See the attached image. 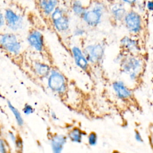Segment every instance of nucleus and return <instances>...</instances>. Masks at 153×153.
<instances>
[{"instance_id": "1", "label": "nucleus", "mask_w": 153, "mask_h": 153, "mask_svg": "<svg viewBox=\"0 0 153 153\" xmlns=\"http://www.w3.org/2000/svg\"><path fill=\"white\" fill-rule=\"evenodd\" d=\"M105 8L103 0H96L90 9H87L81 19L87 25L96 27L101 23Z\"/></svg>"}, {"instance_id": "2", "label": "nucleus", "mask_w": 153, "mask_h": 153, "mask_svg": "<svg viewBox=\"0 0 153 153\" xmlns=\"http://www.w3.org/2000/svg\"><path fill=\"white\" fill-rule=\"evenodd\" d=\"M47 84L49 88L53 92L61 94L64 93L67 88L66 78L59 71L53 69L48 76Z\"/></svg>"}, {"instance_id": "3", "label": "nucleus", "mask_w": 153, "mask_h": 153, "mask_svg": "<svg viewBox=\"0 0 153 153\" xmlns=\"http://www.w3.org/2000/svg\"><path fill=\"white\" fill-rule=\"evenodd\" d=\"M54 28L59 32H64L69 27L70 20L65 10L57 6L50 16Z\"/></svg>"}, {"instance_id": "4", "label": "nucleus", "mask_w": 153, "mask_h": 153, "mask_svg": "<svg viewBox=\"0 0 153 153\" xmlns=\"http://www.w3.org/2000/svg\"><path fill=\"white\" fill-rule=\"evenodd\" d=\"M121 68L123 72L127 74L131 80H134L141 71L142 62L135 57H124L121 60Z\"/></svg>"}, {"instance_id": "5", "label": "nucleus", "mask_w": 153, "mask_h": 153, "mask_svg": "<svg viewBox=\"0 0 153 153\" xmlns=\"http://www.w3.org/2000/svg\"><path fill=\"white\" fill-rule=\"evenodd\" d=\"M5 25L13 31H17L24 27V19L22 15L17 13L13 9L7 8L4 13Z\"/></svg>"}, {"instance_id": "6", "label": "nucleus", "mask_w": 153, "mask_h": 153, "mask_svg": "<svg viewBox=\"0 0 153 153\" xmlns=\"http://www.w3.org/2000/svg\"><path fill=\"white\" fill-rule=\"evenodd\" d=\"M0 42L2 47L9 53L17 55L21 50V44L16 35L13 33H5L1 35Z\"/></svg>"}, {"instance_id": "7", "label": "nucleus", "mask_w": 153, "mask_h": 153, "mask_svg": "<svg viewBox=\"0 0 153 153\" xmlns=\"http://www.w3.org/2000/svg\"><path fill=\"white\" fill-rule=\"evenodd\" d=\"M88 62L91 63L100 62L104 56L105 48L100 44L88 45L83 50Z\"/></svg>"}, {"instance_id": "8", "label": "nucleus", "mask_w": 153, "mask_h": 153, "mask_svg": "<svg viewBox=\"0 0 153 153\" xmlns=\"http://www.w3.org/2000/svg\"><path fill=\"white\" fill-rule=\"evenodd\" d=\"M124 22L127 29L131 33H138L142 27V20L140 15L134 11H130L126 13Z\"/></svg>"}, {"instance_id": "9", "label": "nucleus", "mask_w": 153, "mask_h": 153, "mask_svg": "<svg viewBox=\"0 0 153 153\" xmlns=\"http://www.w3.org/2000/svg\"><path fill=\"white\" fill-rule=\"evenodd\" d=\"M27 41L28 44L36 51H41L43 50L44 46V36L39 30H31L27 36Z\"/></svg>"}, {"instance_id": "10", "label": "nucleus", "mask_w": 153, "mask_h": 153, "mask_svg": "<svg viewBox=\"0 0 153 153\" xmlns=\"http://www.w3.org/2000/svg\"><path fill=\"white\" fill-rule=\"evenodd\" d=\"M71 51L76 65L82 70H86L88 67L89 62L84 53V51L77 46L73 47Z\"/></svg>"}, {"instance_id": "11", "label": "nucleus", "mask_w": 153, "mask_h": 153, "mask_svg": "<svg viewBox=\"0 0 153 153\" xmlns=\"http://www.w3.org/2000/svg\"><path fill=\"white\" fill-rule=\"evenodd\" d=\"M58 0H37L39 11L45 16H49L58 6Z\"/></svg>"}, {"instance_id": "12", "label": "nucleus", "mask_w": 153, "mask_h": 153, "mask_svg": "<svg viewBox=\"0 0 153 153\" xmlns=\"http://www.w3.org/2000/svg\"><path fill=\"white\" fill-rule=\"evenodd\" d=\"M112 88L116 96L121 99H126L131 96V90L122 81H115L112 83Z\"/></svg>"}, {"instance_id": "13", "label": "nucleus", "mask_w": 153, "mask_h": 153, "mask_svg": "<svg viewBox=\"0 0 153 153\" xmlns=\"http://www.w3.org/2000/svg\"><path fill=\"white\" fill-rule=\"evenodd\" d=\"M110 12L112 17L115 21H121L124 19L127 12L121 2H114L111 3Z\"/></svg>"}, {"instance_id": "14", "label": "nucleus", "mask_w": 153, "mask_h": 153, "mask_svg": "<svg viewBox=\"0 0 153 153\" xmlns=\"http://www.w3.org/2000/svg\"><path fill=\"white\" fill-rule=\"evenodd\" d=\"M66 137L63 134H56L52 136L50 140V145L52 151L54 153L61 152L66 142Z\"/></svg>"}, {"instance_id": "15", "label": "nucleus", "mask_w": 153, "mask_h": 153, "mask_svg": "<svg viewBox=\"0 0 153 153\" xmlns=\"http://www.w3.org/2000/svg\"><path fill=\"white\" fill-rule=\"evenodd\" d=\"M34 69L37 75L41 77L48 76L51 71L48 65L41 62L35 63Z\"/></svg>"}, {"instance_id": "16", "label": "nucleus", "mask_w": 153, "mask_h": 153, "mask_svg": "<svg viewBox=\"0 0 153 153\" xmlns=\"http://www.w3.org/2000/svg\"><path fill=\"white\" fill-rule=\"evenodd\" d=\"M85 133L78 127H74L68 134V138L73 142L81 143Z\"/></svg>"}, {"instance_id": "17", "label": "nucleus", "mask_w": 153, "mask_h": 153, "mask_svg": "<svg viewBox=\"0 0 153 153\" xmlns=\"http://www.w3.org/2000/svg\"><path fill=\"white\" fill-rule=\"evenodd\" d=\"M71 9L75 16L81 18L87 8L80 0H73L71 2Z\"/></svg>"}, {"instance_id": "18", "label": "nucleus", "mask_w": 153, "mask_h": 153, "mask_svg": "<svg viewBox=\"0 0 153 153\" xmlns=\"http://www.w3.org/2000/svg\"><path fill=\"white\" fill-rule=\"evenodd\" d=\"M121 44L122 47L128 51L132 52L137 49L136 41L127 36L121 39Z\"/></svg>"}, {"instance_id": "19", "label": "nucleus", "mask_w": 153, "mask_h": 153, "mask_svg": "<svg viewBox=\"0 0 153 153\" xmlns=\"http://www.w3.org/2000/svg\"><path fill=\"white\" fill-rule=\"evenodd\" d=\"M7 105H8L9 109L11 111L14 117H15L16 121L18 126H22L23 125L24 121H23V118H22V116L20 112L19 111V110L15 106H14L11 104V103L10 101H7Z\"/></svg>"}, {"instance_id": "20", "label": "nucleus", "mask_w": 153, "mask_h": 153, "mask_svg": "<svg viewBox=\"0 0 153 153\" xmlns=\"http://www.w3.org/2000/svg\"><path fill=\"white\" fill-rule=\"evenodd\" d=\"M88 143L90 146H94L97 144V136L96 133L91 131L89 133L88 137Z\"/></svg>"}, {"instance_id": "21", "label": "nucleus", "mask_w": 153, "mask_h": 153, "mask_svg": "<svg viewBox=\"0 0 153 153\" xmlns=\"http://www.w3.org/2000/svg\"><path fill=\"white\" fill-rule=\"evenodd\" d=\"M23 111L25 114L28 115L32 114L34 112V109L28 103H26L23 108Z\"/></svg>"}, {"instance_id": "22", "label": "nucleus", "mask_w": 153, "mask_h": 153, "mask_svg": "<svg viewBox=\"0 0 153 153\" xmlns=\"http://www.w3.org/2000/svg\"><path fill=\"white\" fill-rule=\"evenodd\" d=\"M75 36H82L85 33V30L82 27H76L74 32Z\"/></svg>"}, {"instance_id": "23", "label": "nucleus", "mask_w": 153, "mask_h": 153, "mask_svg": "<svg viewBox=\"0 0 153 153\" xmlns=\"http://www.w3.org/2000/svg\"><path fill=\"white\" fill-rule=\"evenodd\" d=\"M6 143L5 141L3 140V139H1L0 141V152L4 153L7 152V148H6Z\"/></svg>"}, {"instance_id": "24", "label": "nucleus", "mask_w": 153, "mask_h": 153, "mask_svg": "<svg viewBox=\"0 0 153 153\" xmlns=\"http://www.w3.org/2000/svg\"><path fill=\"white\" fill-rule=\"evenodd\" d=\"M14 145H16V147L17 149H22V148H23V142H22V139L19 137H17Z\"/></svg>"}, {"instance_id": "25", "label": "nucleus", "mask_w": 153, "mask_h": 153, "mask_svg": "<svg viewBox=\"0 0 153 153\" xmlns=\"http://www.w3.org/2000/svg\"><path fill=\"white\" fill-rule=\"evenodd\" d=\"M134 137H135V139L139 142H143V139H142V137L140 134V133L139 132V131L137 130H135V133H134Z\"/></svg>"}, {"instance_id": "26", "label": "nucleus", "mask_w": 153, "mask_h": 153, "mask_svg": "<svg viewBox=\"0 0 153 153\" xmlns=\"http://www.w3.org/2000/svg\"><path fill=\"white\" fill-rule=\"evenodd\" d=\"M8 136L10 137V139H11V140L14 143V144H15L16 141L17 139V137L16 136V135L11 131H9L8 132Z\"/></svg>"}, {"instance_id": "27", "label": "nucleus", "mask_w": 153, "mask_h": 153, "mask_svg": "<svg viewBox=\"0 0 153 153\" xmlns=\"http://www.w3.org/2000/svg\"><path fill=\"white\" fill-rule=\"evenodd\" d=\"M5 24V20L4 15L2 13H1V15H0V26H1V27H2Z\"/></svg>"}, {"instance_id": "28", "label": "nucleus", "mask_w": 153, "mask_h": 153, "mask_svg": "<svg viewBox=\"0 0 153 153\" xmlns=\"http://www.w3.org/2000/svg\"><path fill=\"white\" fill-rule=\"evenodd\" d=\"M147 8L150 11H153V1H149L147 2Z\"/></svg>"}, {"instance_id": "29", "label": "nucleus", "mask_w": 153, "mask_h": 153, "mask_svg": "<svg viewBox=\"0 0 153 153\" xmlns=\"http://www.w3.org/2000/svg\"><path fill=\"white\" fill-rule=\"evenodd\" d=\"M121 1L123 2L128 4V5H132V4H134L136 1V0H121Z\"/></svg>"}, {"instance_id": "30", "label": "nucleus", "mask_w": 153, "mask_h": 153, "mask_svg": "<svg viewBox=\"0 0 153 153\" xmlns=\"http://www.w3.org/2000/svg\"><path fill=\"white\" fill-rule=\"evenodd\" d=\"M103 1H106V2H109L110 4L111 3H112V2H115V1H116L117 0H103Z\"/></svg>"}, {"instance_id": "31", "label": "nucleus", "mask_w": 153, "mask_h": 153, "mask_svg": "<svg viewBox=\"0 0 153 153\" xmlns=\"http://www.w3.org/2000/svg\"><path fill=\"white\" fill-rule=\"evenodd\" d=\"M51 117H52V118H53V119H54V120H56V115L54 113V112H51Z\"/></svg>"}]
</instances>
